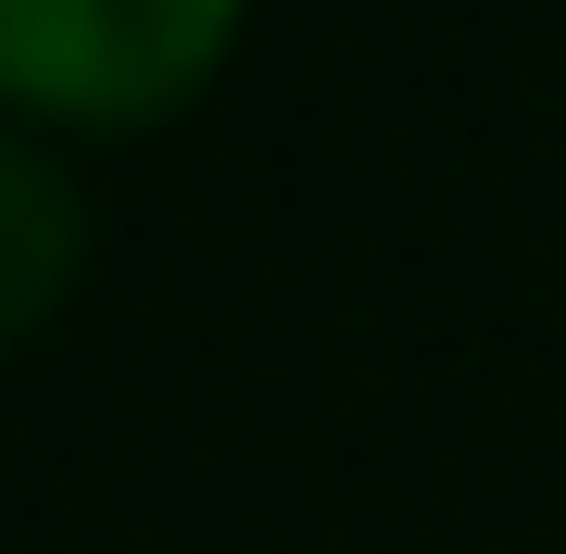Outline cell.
Instances as JSON below:
<instances>
[{"label": "cell", "mask_w": 566, "mask_h": 554, "mask_svg": "<svg viewBox=\"0 0 566 554\" xmlns=\"http://www.w3.org/2000/svg\"><path fill=\"white\" fill-rule=\"evenodd\" d=\"M88 252V202H76V165H63L51 126H13L0 139V328H39L63 303Z\"/></svg>", "instance_id": "obj_2"}, {"label": "cell", "mask_w": 566, "mask_h": 554, "mask_svg": "<svg viewBox=\"0 0 566 554\" xmlns=\"http://www.w3.org/2000/svg\"><path fill=\"white\" fill-rule=\"evenodd\" d=\"M240 0H0V88L25 126H151L227 63Z\"/></svg>", "instance_id": "obj_1"}]
</instances>
